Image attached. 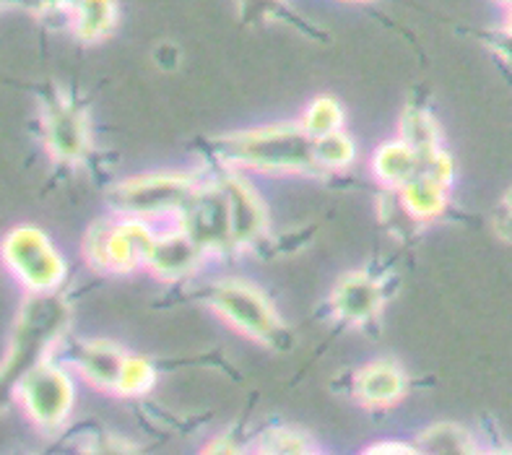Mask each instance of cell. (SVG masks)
Masks as SVG:
<instances>
[{"mask_svg": "<svg viewBox=\"0 0 512 455\" xmlns=\"http://www.w3.org/2000/svg\"><path fill=\"white\" fill-rule=\"evenodd\" d=\"M331 305L338 320L351 325H364L370 323L383 307V289L367 273L351 271L341 276L333 286Z\"/></svg>", "mask_w": 512, "mask_h": 455, "instance_id": "8fae6325", "label": "cell"}, {"mask_svg": "<svg viewBox=\"0 0 512 455\" xmlns=\"http://www.w3.org/2000/svg\"><path fill=\"white\" fill-rule=\"evenodd\" d=\"M45 8H63V11L71 13L73 6H76V0H39Z\"/></svg>", "mask_w": 512, "mask_h": 455, "instance_id": "484cf974", "label": "cell"}, {"mask_svg": "<svg viewBox=\"0 0 512 455\" xmlns=\"http://www.w3.org/2000/svg\"><path fill=\"white\" fill-rule=\"evenodd\" d=\"M45 143L52 159L65 164H78L89 154L91 136L84 110H78L71 99H55L45 112Z\"/></svg>", "mask_w": 512, "mask_h": 455, "instance_id": "9c48e42d", "label": "cell"}, {"mask_svg": "<svg viewBox=\"0 0 512 455\" xmlns=\"http://www.w3.org/2000/svg\"><path fill=\"white\" fill-rule=\"evenodd\" d=\"M203 255H206V250L190 234L177 227L175 232L156 234L146 268L159 279H182L201 266Z\"/></svg>", "mask_w": 512, "mask_h": 455, "instance_id": "7c38bea8", "label": "cell"}, {"mask_svg": "<svg viewBox=\"0 0 512 455\" xmlns=\"http://www.w3.org/2000/svg\"><path fill=\"white\" fill-rule=\"evenodd\" d=\"M497 3H500L502 8H507V6H510V3H512V0H497Z\"/></svg>", "mask_w": 512, "mask_h": 455, "instance_id": "83f0119b", "label": "cell"}, {"mask_svg": "<svg viewBox=\"0 0 512 455\" xmlns=\"http://www.w3.org/2000/svg\"><path fill=\"white\" fill-rule=\"evenodd\" d=\"M219 151L237 167H253L263 172H315L320 169L315 141L302 125H263L219 138Z\"/></svg>", "mask_w": 512, "mask_h": 455, "instance_id": "6da1fadb", "label": "cell"}, {"mask_svg": "<svg viewBox=\"0 0 512 455\" xmlns=\"http://www.w3.org/2000/svg\"><path fill=\"white\" fill-rule=\"evenodd\" d=\"M65 307L52 294H34V299L21 312L19 325L13 331L11 351L6 359V375L16 372L19 367H29L37 362L39 354L45 351V346L52 344V338H58L65 325Z\"/></svg>", "mask_w": 512, "mask_h": 455, "instance_id": "52a82bcc", "label": "cell"}, {"mask_svg": "<svg viewBox=\"0 0 512 455\" xmlns=\"http://www.w3.org/2000/svg\"><path fill=\"white\" fill-rule=\"evenodd\" d=\"M419 450L424 453H471L474 450V440L468 435L461 424L440 422L419 437Z\"/></svg>", "mask_w": 512, "mask_h": 455, "instance_id": "ffe728a7", "label": "cell"}, {"mask_svg": "<svg viewBox=\"0 0 512 455\" xmlns=\"http://www.w3.org/2000/svg\"><path fill=\"white\" fill-rule=\"evenodd\" d=\"M208 302L216 315L227 320L234 331L245 333L247 338L276 344L281 336V320L268 302V297L258 286L240 279H224L211 286Z\"/></svg>", "mask_w": 512, "mask_h": 455, "instance_id": "5b68a950", "label": "cell"}, {"mask_svg": "<svg viewBox=\"0 0 512 455\" xmlns=\"http://www.w3.org/2000/svg\"><path fill=\"white\" fill-rule=\"evenodd\" d=\"M229 206V224H232L234 247H247L258 242L268 229L266 206L255 193L253 185L242 177L232 175L221 182Z\"/></svg>", "mask_w": 512, "mask_h": 455, "instance_id": "30bf717a", "label": "cell"}, {"mask_svg": "<svg viewBox=\"0 0 512 455\" xmlns=\"http://www.w3.org/2000/svg\"><path fill=\"white\" fill-rule=\"evenodd\" d=\"M198 182L188 172H149L120 182L110 195V206L117 216L133 219H162L177 216Z\"/></svg>", "mask_w": 512, "mask_h": 455, "instance_id": "3957f363", "label": "cell"}, {"mask_svg": "<svg viewBox=\"0 0 512 455\" xmlns=\"http://www.w3.org/2000/svg\"><path fill=\"white\" fill-rule=\"evenodd\" d=\"M177 227L190 234L206 253L234 247L224 188H195L177 214Z\"/></svg>", "mask_w": 512, "mask_h": 455, "instance_id": "ba28073f", "label": "cell"}, {"mask_svg": "<svg viewBox=\"0 0 512 455\" xmlns=\"http://www.w3.org/2000/svg\"><path fill=\"white\" fill-rule=\"evenodd\" d=\"M3 260L26 292L52 294L65 281L63 255L42 229L16 227L3 240Z\"/></svg>", "mask_w": 512, "mask_h": 455, "instance_id": "277c9868", "label": "cell"}, {"mask_svg": "<svg viewBox=\"0 0 512 455\" xmlns=\"http://www.w3.org/2000/svg\"><path fill=\"white\" fill-rule=\"evenodd\" d=\"M502 32L512 39V3L505 8V21H502Z\"/></svg>", "mask_w": 512, "mask_h": 455, "instance_id": "4316f807", "label": "cell"}, {"mask_svg": "<svg viewBox=\"0 0 512 455\" xmlns=\"http://www.w3.org/2000/svg\"><path fill=\"white\" fill-rule=\"evenodd\" d=\"M448 188L450 185H445V182L419 172V175H414L398 188L403 211L416 221L437 219L448 208Z\"/></svg>", "mask_w": 512, "mask_h": 455, "instance_id": "9a60e30c", "label": "cell"}, {"mask_svg": "<svg viewBox=\"0 0 512 455\" xmlns=\"http://www.w3.org/2000/svg\"><path fill=\"white\" fill-rule=\"evenodd\" d=\"M419 167H422V159L403 138L383 143L372 156L375 177L393 190H398L403 182H409L411 177L419 175Z\"/></svg>", "mask_w": 512, "mask_h": 455, "instance_id": "2e32d148", "label": "cell"}, {"mask_svg": "<svg viewBox=\"0 0 512 455\" xmlns=\"http://www.w3.org/2000/svg\"><path fill=\"white\" fill-rule=\"evenodd\" d=\"M16 398L42 432H58L73 409V383L52 362L32 364L16 383Z\"/></svg>", "mask_w": 512, "mask_h": 455, "instance_id": "8992f818", "label": "cell"}, {"mask_svg": "<svg viewBox=\"0 0 512 455\" xmlns=\"http://www.w3.org/2000/svg\"><path fill=\"white\" fill-rule=\"evenodd\" d=\"M156 383V370L154 364L146 357H130L125 359L123 375H120V383H117L115 393L123 398H141L146 396Z\"/></svg>", "mask_w": 512, "mask_h": 455, "instance_id": "7402d4cb", "label": "cell"}, {"mask_svg": "<svg viewBox=\"0 0 512 455\" xmlns=\"http://www.w3.org/2000/svg\"><path fill=\"white\" fill-rule=\"evenodd\" d=\"M419 448H411V445H403V442H377V445H370L367 453H416Z\"/></svg>", "mask_w": 512, "mask_h": 455, "instance_id": "d4e9b609", "label": "cell"}, {"mask_svg": "<svg viewBox=\"0 0 512 455\" xmlns=\"http://www.w3.org/2000/svg\"><path fill=\"white\" fill-rule=\"evenodd\" d=\"M401 138L419 154V159L442 149L440 128H437L435 117L429 115L427 110H419V107H409L403 112Z\"/></svg>", "mask_w": 512, "mask_h": 455, "instance_id": "ac0fdd59", "label": "cell"}, {"mask_svg": "<svg viewBox=\"0 0 512 455\" xmlns=\"http://www.w3.org/2000/svg\"><path fill=\"white\" fill-rule=\"evenodd\" d=\"M156 232L149 221L133 216L97 221L86 234L84 253L89 266L102 273H130L146 266Z\"/></svg>", "mask_w": 512, "mask_h": 455, "instance_id": "7a4b0ae2", "label": "cell"}, {"mask_svg": "<svg viewBox=\"0 0 512 455\" xmlns=\"http://www.w3.org/2000/svg\"><path fill=\"white\" fill-rule=\"evenodd\" d=\"M117 3L115 0H76L71 11V29L81 42H99L115 29Z\"/></svg>", "mask_w": 512, "mask_h": 455, "instance_id": "e0dca14e", "label": "cell"}, {"mask_svg": "<svg viewBox=\"0 0 512 455\" xmlns=\"http://www.w3.org/2000/svg\"><path fill=\"white\" fill-rule=\"evenodd\" d=\"M302 130L312 141L331 136L336 130H344V107L333 97H318L307 104L305 115L299 120Z\"/></svg>", "mask_w": 512, "mask_h": 455, "instance_id": "d6986e66", "label": "cell"}, {"mask_svg": "<svg viewBox=\"0 0 512 455\" xmlns=\"http://www.w3.org/2000/svg\"><path fill=\"white\" fill-rule=\"evenodd\" d=\"M125 359H128V354L115 341L91 338V341H84L81 349H78L76 367L91 385L115 393L117 383H120V375H123Z\"/></svg>", "mask_w": 512, "mask_h": 455, "instance_id": "5bb4252c", "label": "cell"}, {"mask_svg": "<svg viewBox=\"0 0 512 455\" xmlns=\"http://www.w3.org/2000/svg\"><path fill=\"white\" fill-rule=\"evenodd\" d=\"M354 393L367 409H388L406 393V372L393 359H375L357 372Z\"/></svg>", "mask_w": 512, "mask_h": 455, "instance_id": "4fadbf2b", "label": "cell"}, {"mask_svg": "<svg viewBox=\"0 0 512 455\" xmlns=\"http://www.w3.org/2000/svg\"><path fill=\"white\" fill-rule=\"evenodd\" d=\"M315 156H318L320 169H346L357 159V146L344 130H336L331 136L315 141Z\"/></svg>", "mask_w": 512, "mask_h": 455, "instance_id": "603a6c76", "label": "cell"}, {"mask_svg": "<svg viewBox=\"0 0 512 455\" xmlns=\"http://www.w3.org/2000/svg\"><path fill=\"white\" fill-rule=\"evenodd\" d=\"M494 232L500 234L502 240L512 242V190H507V195L502 198V203L494 211Z\"/></svg>", "mask_w": 512, "mask_h": 455, "instance_id": "cb8c5ba5", "label": "cell"}, {"mask_svg": "<svg viewBox=\"0 0 512 455\" xmlns=\"http://www.w3.org/2000/svg\"><path fill=\"white\" fill-rule=\"evenodd\" d=\"M258 453L268 455H299V453H310L312 440L302 432V429L294 427H273L268 432H263L255 445Z\"/></svg>", "mask_w": 512, "mask_h": 455, "instance_id": "44dd1931", "label": "cell"}]
</instances>
